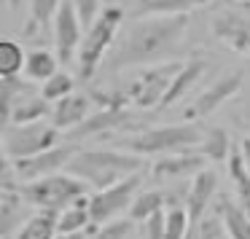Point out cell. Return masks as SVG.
<instances>
[{
	"mask_svg": "<svg viewBox=\"0 0 250 239\" xmlns=\"http://www.w3.org/2000/svg\"><path fill=\"white\" fill-rule=\"evenodd\" d=\"M186 30H188V17L137 19L121 35L119 46L108 54L105 67L110 73H119V70H126V67H143V65H153V62L167 60L183 43Z\"/></svg>",
	"mask_w": 250,
	"mask_h": 239,
	"instance_id": "cell-1",
	"label": "cell"
},
{
	"mask_svg": "<svg viewBox=\"0 0 250 239\" xmlns=\"http://www.w3.org/2000/svg\"><path fill=\"white\" fill-rule=\"evenodd\" d=\"M143 169V159L129 151H78L67 172L81 178L94 191H105Z\"/></svg>",
	"mask_w": 250,
	"mask_h": 239,
	"instance_id": "cell-2",
	"label": "cell"
},
{
	"mask_svg": "<svg viewBox=\"0 0 250 239\" xmlns=\"http://www.w3.org/2000/svg\"><path fill=\"white\" fill-rule=\"evenodd\" d=\"M202 137H205V129L194 121H186V124L143 129L121 140L119 145L129 153H137V156H167V153L194 151V145H199Z\"/></svg>",
	"mask_w": 250,
	"mask_h": 239,
	"instance_id": "cell-3",
	"label": "cell"
},
{
	"mask_svg": "<svg viewBox=\"0 0 250 239\" xmlns=\"http://www.w3.org/2000/svg\"><path fill=\"white\" fill-rule=\"evenodd\" d=\"M121 24H124V11L119 6L105 8L97 17V22L86 30L81 40V49H78V76L83 81L94 78V73L100 70L105 60H108V51L113 46L116 35H119Z\"/></svg>",
	"mask_w": 250,
	"mask_h": 239,
	"instance_id": "cell-4",
	"label": "cell"
},
{
	"mask_svg": "<svg viewBox=\"0 0 250 239\" xmlns=\"http://www.w3.org/2000/svg\"><path fill=\"white\" fill-rule=\"evenodd\" d=\"M24 194V199L38 210H57L62 212L65 207H70L73 201H78L81 196H86V183L81 178L70 172H57L49 178L33 180V183H22L19 188Z\"/></svg>",
	"mask_w": 250,
	"mask_h": 239,
	"instance_id": "cell-5",
	"label": "cell"
},
{
	"mask_svg": "<svg viewBox=\"0 0 250 239\" xmlns=\"http://www.w3.org/2000/svg\"><path fill=\"white\" fill-rule=\"evenodd\" d=\"M180 67H183L180 60H167V62L148 65V67H143L140 73H135L121 89L129 94L132 105H137V108H143V110H148V108L159 110V105H162L167 89L172 86V81L180 73Z\"/></svg>",
	"mask_w": 250,
	"mask_h": 239,
	"instance_id": "cell-6",
	"label": "cell"
},
{
	"mask_svg": "<svg viewBox=\"0 0 250 239\" xmlns=\"http://www.w3.org/2000/svg\"><path fill=\"white\" fill-rule=\"evenodd\" d=\"M54 145H60V129L54 124H46V121L6 124V129H3V151H6V159H11V161L38 156Z\"/></svg>",
	"mask_w": 250,
	"mask_h": 239,
	"instance_id": "cell-7",
	"label": "cell"
},
{
	"mask_svg": "<svg viewBox=\"0 0 250 239\" xmlns=\"http://www.w3.org/2000/svg\"><path fill=\"white\" fill-rule=\"evenodd\" d=\"M143 183V175H129L121 183L110 185L105 191H94L89 196V212H92V223L94 226H105V223L116 220V215H121L124 210H129L132 201L137 196V188Z\"/></svg>",
	"mask_w": 250,
	"mask_h": 239,
	"instance_id": "cell-8",
	"label": "cell"
},
{
	"mask_svg": "<svg viewBox=\"0 0 250 239\" xmlns=\"http://www.w3.org/2000/svg\"><path fill=\"white\" fill-rule=\"evenodd\" d=\"M242 81H245V70H231V73H223L221 78H215V81L210 83V86L205 89V92H199L194 100L188 102V108L183 110V119H207L210 113H215L218 108H221L226 100H231L234 94L242 89Z\"/></svg>",
	"mask_w": 250,
	"mask_h": 239,
	"instance_id": "cell-9",
	"label": "cell"
},
{
	"mask_svg": "<svg viewBox=\"0 0 250 239\" xmlns=\"http://www.w3.org/2000/svg\"><path fill=\"white\" fill-rule=\"evenodd\" d=\"M83 35H86V30H83L81 19H78L76 8H73L70 0H65L54 17V24H51V38H54V49H57L60 62L78 60V49H81Z\"/></svg>",
	"mask_w": 250,
	"mask_h": 239,
	"instance_id": "cell-10",
	"label": "cell"
},
{
	"mask_svg": "<svg viewBox=\"0 0 250 239\" xmlns=\"http://www.w3.org/2000/svg\"><path fill=\"white\" fill-rule=\"evenodd\" d=\"M76 153H78L76 145H54V148H49V151L38 153V156L17 159V161H14V169H17L22 183H33V180L57 175L60 169H67V164L73 161Z\"/></svg>",
	"mask_w": 250,
	"mask_h": 239,
	"instance_id": "cell-11",
	"label": "cell"
},
{
	"mask_svg": "<svg viewBox=\"0 0 250 239\" xmlns=\"http://www.w3.org/2000/svg\"><path fill=\"white\" fill-rule=\"evenodd\" d=\"M212 33L218 40L239 54H250V17L239 8H223L212 19Z\"/></svg>",
	"mask_w": 250,
	"mask_h": 239,
	"instance_id": "cell-12",
	"label": "cell"
},
{
	"mask_svg": "<svg viewBox=\"0 0 250 239\" xmlns=\"http://www.w3.org/2000/svg\"><path fill=\"white\" fill-rule=\"evenodd\" d=\"M207 167V159L199 151H180V153H167L159 156L151 167L153 180H178V178H191L199 175Z\"/></svg>",
	"mask_w": 250,
	"mask_h": 239,
	"instance_id": "cell-13",
	"label": "cell"
},
{
	"mask_svg": "<svg viewBox=\"0 0 250 239\" xmlns=\"http://www.w3.org/2000/svg\"><path fill=\"white\" fill-rule=\"evenodd\" d=\"M215 194H218V172L212 167H205L199 175H194L191 185L186 188V212L191 218V226L207 215V207H210Z\"/></svg>",
	"mask_w": 250,
	"mask_h": 239,
	"instance_id": "cell-14",
	"label": "cell"
},
{
	"mask_svg": "<svg viewBox=\"0 0 250 239\" xmlns=\"http://www.w3.org/2000/svg\"><path fill=\"white\" fill-rule=\"evenodd\" d=\"M30 201L24 199L22 191H0V237L8 239L14 231L24 226V223L33 218L30 212Z\"/></svg>",
	"mask_w": 250,
	"mask_h": 239,
	"instance_id": "cell-15",
	"label": "cell"
},
{
	"mask_svg": "<svg viewBox=\"0 0 250 239\" xmlns=\"http://www.w3.org/2000/svg\"><path fill=\"white\" fill-rule=\"evenodd\" d=\"M89 110H92V97L81 92L67 94L65 100L54 102V110H51V124L60 132H73L76 126H81L83 121L89 119Z\"/></svg>",
	"mask_w": 250,
	"mask_h": 239,
	"instance_id": "cell-16",
	"label": "cell"
},
{
	"mask_svg": "<svg viewBox=\"0 0 250 239\" xmlns=\"http://www.w3.org/2000/svg\"><path fill=\"white\" fill-rule=\"evenodd\" d=\"M132 124L129 110H110V108H100L94 116H89L81 126L70 132L73 140H81V137H94V135H108L116 129H126Z\"/></svg>",
	"mask_w": 250,
	"mask_h": 239,
	"instance_id": "cell-17",
	"label": "cell"
},
{
	"mask_svg": "<svg viewBox=\"0 0 250 239\" xmlns=\"http://www.w3.org/2000/svg\"><path fill=\"white\" fill-rule=\"evenodd\" d=\"M205 73H207V60H202V57H196V60H186L183 67H180V73L175 76L172 86L167 89V94H164L159 110H167V108H172L175 102H180V100H183L186 94L199 83V78L205 76Z\"/></svg>",
	"mask_w": 250,
	"mask_h": 239,
	"instance_id": "cell-18",
	"label": "cell"
},
{
	"mask_svg": "<svg viewBox=\"0 0 250 239\" xmlns=\"http://www.w3.org/2000/svg\"><path fill=\"white\" fill-rule=\"evenodd\" d=\"M218 212L223 218V228H226V237L229 239H250V215L231 201V196H218Z\"/></svg>",
	"mask_w": 250,
	"mask_h": 239,
	"instance_id": "cell-19",
	"label": "cell"
},
{
	"mask_svg": "<svg viewBox=\"0 0 250 239\" xmlns=\"http://www.w3.org/2000/svg\"><path fill=\"white\" fill-rule=\"evenodd\" d=\"M212 0H140L137 8L146 17H188L196 8H205Z\"/></svg>",
	"mask_w": 250,
	"mask_h": 239,
	"instance_id": "cell-20",
	"label": "cell"
},
{
	"mask_svg": "<svg viewBox=\"0 0 250 239\" xmlns=\"http://www.w3.org/2000/svg\"><path fill=\"white\" fill-rule=\"evenodd\" d=\"M57 234H60V212L38 210L17 231V239H57Z\"/></svg>",
	"mask_w": 250,
	"mask_h": 239,
	"instance_id": "cell-21",
	"label": "cell"
},
{
	"mask_svg": "<svg viewBox=\"0 0 250 239\" xmlns=\"http://www.w3.org/2000/svg\"><path fill=\"white\" fill-rule=\"evenodd\" d=\"M65 0H30V19L24 24V35L27 38H38L49 30V24H54L57 11L62 8Z\"/></svg>",
	"mask_w": 250,
	"mask_h": 239,
	"instance_id": "cell-22",
	"label": "cell"
},
{
	"mask_svg": "<svg viewBox=\"0 0 250 239\" xmlns=\"http://www.w3.org/2000/svg\"><path fill=\"white\" fill-rule=\"evenodd\" d=\"M54 73H60V57L49 49H33L27 51V65H24V76L33 83H46Z\"/></svg>",
	"mask_w": 250,
	"mask_h": 239,
	"instance_id": "cell-23",
	"label": "cell"
},
{
	"mask_svg": "<svg viewBox=\"0 0 250 239\" xmlns=\"http://www.w3.org/2000/svg\"><path fill=\"white\" fill-rule=\"evenodd\" d=\"M51 110L54 108H49V100L43 94H30L8 113L6 124H35V121H43L46 116H51Z\"/></svg>",
	"mask_w": 250,
	"mask_h": 239,
	"instance_id": "cell-24",
	"label": "cell"
},
{
	"mask_svg": "<svg viewBox=\"0 0 250 239\" xmlns=\"http://www.w3.org/2000/svg\"><path fill=\"white\" fill-rule=\"evenodd\" d=\"M234 145H231V137H229L226 129H221V126H210V129H205V137H202L199 142V153L207 159V161H229V156H231Z\"/></svg>",
	"mask_w": 250,
	"mask_h": 239,
	"instance_id": "cell-25",
	"label": "cell"
},
{
	"mask_svg": "<svg viewBox=\"0 0 250 239\" xmlns=\"http://www.w3.org/2000/svg\"><path fill=\"white\" fill-rule=\"evenodd\" d=\"M229 175H231V183H234L237 204L250 215V172H248V167H245V161H242L239 148H234L231 156H229Z\"/></svg>",
	"mask_w": 250,
	"mask_h": 239,
	"instance_id": "cell-26",
	"label": "cell"
},
{
	"mask_svg": "<svg viewBox=\"0 0 250 239\" xmlns=\"http://www.w3.org/2000/svg\"><path fill=\"white\" fill-rule=\"evenodd\" d=\"M35 94V83L33 81H22L19 76L14 78H0V102H3V119H8L14 108L22 102L24 97Z\"/></svg>",
	"mask_w": 250,
	"mask_h": 239,
	"instance_id": "cell-27",
	"label": "cell"
},
{
	"mask_svg": "<svg viewBox=\"0 0 250 239\" xmlns=\"http://www.w3.org/2000/svg\"><path fill=\"white\" fill-rule=\"evenodd\" d=\"M86 226H92V212H89V196H81L60 212V234H78Z\"/></svg>",
	"mask_w": 250,
	"mask_h": 239,
	"instance_id": "cell-28",
	"label": "cell"
},
{
	"mask_svg": "<svg viewBox=\"0 0 250 239\" xmlns=\"http://www.w3.org/2000/svg\"><path fill=\"white\" fill-rule=\"evenodd\" d=\"M164 207H167V194H164V191H143V194H137L135 201H132L129 218L135 223H146L148 218L162 212Z\"/></svg>",
	"mask_w": 250,
	"mask_h": 239,
	"instance_id": "cell-29",
	"label": "cell"
},
{
	"mask_svg": "<svg viewBox=\"0 0 250 239\" xmlns=\"http://www.w3.org/2000/svg\"><path fill=\"white\" fill-rule=\"evenodd\" d=\"M27 65V51L17 40H0V78H14Z\"/></svg>",
	"mask_w": 250,
	"mask_h": 239,
	"instance_id": "cell-30",
	"label": "cell"
},
{
	"mask_svg": "<svg viewBox=\"0 0 250 239\" xmlns=\"http://www.w3.org/2000/svg\"><path fill=\"white\" fill-rule=\"evenodd\" d=\"M226 228H223V218L218 210L207 212L199 223H194L188 231V239H223Z\"/></svg>",
	"mask_w": 250,
	"mask_h": 239,
	"instance_id": "cell-31",
	"label": "cell"
},
{
	"mask_svg": "<svg viewBox=\"0 0 250 239\" xmlns=\"http://www.w3.org/2000/svg\"><path fill=\"white\" fill-rule=\"evenodd\" d=\"M73 89H76L73 78L67 76L65 70H60V73H54L43 86H41V94H43L49 102H60V100H65L67 94H73Z\"/></svg>",
	"mask_w": 250,
	"mask_h": 239,
	"instance_id": "cell-32",
	"label": "cell"
},
{
	"mask_svg": "<svg viewBox=\"0 0 250 239\" xmlns=\"http://www.w3.org/2000/svg\"><path fill=\"white\" fill-rule=\"evenodd\" d=\"M191 218L186 207H169L167 210V239H188Z\"/></svg>",
	"mask_w": 250,
	"mask_h": 239,
	"instance_id": "cell-33",
	"label": "cell"
},
{
	"mask_svg": "<svg viewBox=\"0 0 250 239\" xmlns=\"http://www.w3.org/2000/svg\"><path fill=\"white\" fill-rule=\"evenodd\" d=\"M132 218H119L105 226H97V231L89 234V239H129L132 237Z\"/></svg>",
	"mask_w": 250,
	"mask_h": 239,
	"instance_id": "cell-34",
	"label": "cell"
},
{
	"mask_svg": "<svg viewBox=\"0 0 250 239\" xmlns=\"http://www.w3.org/2000/svg\"><path fill=\"white\" fill-rule=\"evenodd\" d=\"M73 3V8H76V14H78V19H81V24H83V30H89L94 22H97V17L103 11H100V0H70Z\"/></svg>",
	"mask_w": 250,
	"mask_h": 239,
	"instance_id": "cell-35",
	"label": "cell"
},
{
	"mask_svg": "<svg viewBox=\"0 0 250 239\" xmlns=\"http://www.w3.org/2000/svg\"><path fill=\"white\" fill-rule=\"evenodd\" d=\"M146 239H167V212H156L146 220Z\"/></svg>",
	"mask_w": 250,
	"mask_h": 239,
	"instance_id": "cell-36",
	"label": "cell"
},
{
	"mask_svg": "<svg viewBox=\"0 0 250 239\" xmlns=\"http://www.w3.org/2000/svg\"><path fill=\"white\" fill-rule=\"evenodd\" d=\"M239 153H242V161H245V167H248V172H250V137H245V140L239 142Z\"/></svg>",
	"mask_w": 250,
	"mask_h": 239,
	"instance_id": "cell-37",
	"label": "cell"
},
{
	"mask_svg": "<svg viewBox=\"0 0 250 239\" xmlns=\"http://www.w3.org/2000/svg\"><path fill=\"white\" fill-rule=\"evenodd\" d=\"M239 119H242V126H248V129H250V97L239 105Z\"/></svg>",
	"mask_w": 250,
	"mask_h": 239,
	"instance_id": "cell-38",
	"label": "cell"
},
{
	"mask_svg": "<svg viewBox=\"0 0 250 239\" xmlns=\"http://www.w3.org/2000/svg\"><path fill=\"white\" fill-rule=\"evenodd\" d=\"M57 239H86V234H83V231H78V234H60Z\"/></svg>",
	"mask_w": 250,
	"mask_h": 239,
	"instance_id": "cell-39",
	"label": "cell"
},
{
	"mask_svg": "<svg viewBox=\"0 0 250 239\" xmlns=\"http://www.w3.org/2000/svg\"><path fill=\"white\" fill-rule=\"evenodd\" d=\"M237 8H239L242 14H248V17H250V0H239V3H237Z\"/></svg>",
	"mask_w": 250,
	"mask_h": 239,
	"instance_id": "cell-40",
	"label": "cell"
}]
</instances>
